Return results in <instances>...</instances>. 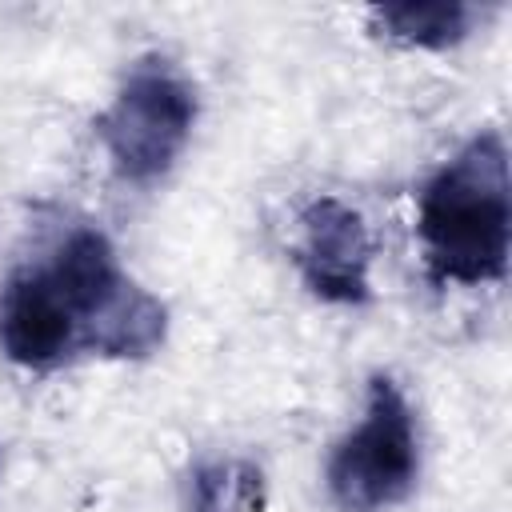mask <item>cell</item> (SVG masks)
I'll list each match as a JSON object with an SVG mask.
<instances>
[{
  "label": "cell",
  "instance_id": "cell-1",
  "mask_svg": "<svg viewBox=\"0 0 512 512\" xmlns=\"http://www.w3.org/2000/svg\"><path fill=\"white\" fill-rule=\"evenodd\" d=\"M416 232L436 284H492L508 272V148L496 128L472 136L420 192Z\"/></svg>",
  "mask_w": 512,
  "mask_h": 512
},
{
  "label": "cell",
  "instance_id": "cell-2",
  "mask_svg": "<svg viewBox=\"0 0 512 512\" xmlns=\"http://www.w3.org/2000/svg\"><path fill=\"white\" fill-rule=\"evenodd\" d=\"M36 268L76 336V352L148 356L164 340V304L128 280L100 228H72Z\"/></svg>",
  "mask_w": 512,
  "mask_h": 512
},
{
  "label": "cell",
  "instance_id": "cell-3",
  "mask_svg": "<svg viewBox=\"0 0 512 512\" xmlns=\"http://www.w3.org/2000/svg\"><path fill=\"white\" fill-rule=\"evenodd\" d=\"M420 476L416 420L388 376L368 380L360 424L328 456V492L340 512H380L400 504Z\"/></svg>",
  "mask_w": 512,
  "mask_h": 512
},
{
  "label": "cell",
  "instance_id": "cell-4",
  "mask_svg": "<svg viewBox=\"0 0 512 512\" xmlns=\"http://www.w3.org/2000/svg\"><path fill=\"white\" fill-rule=\"evenodd\" d=\"M192 124L196 88L188 76L164 56H144L132 64L112 108L100 116V140L124 180L148 184L176 164Z\"/></svg>",
  "mask_w": 512,
  "mask_h": 512
},
{
  "label": "cell",
  "instance_id": "cell-5",
  "mask_svg": "<svg viewBox=\"0 0 512 512\" xmlns=\"http://www.w3.org/2000/svg\"><path fill=\"white\" fill-rule=\"evenodd\" d=\"M296 264L304 284L332 304H364L372 296L368 264L372 240L364 216L336 196H312L300 208V248Z\"/></svg>",
  "mask_w": 512,
  "mask_h": 512
},
{
  "label": "cell",
  "instance_id": "cell-6",
  "mask_svg": "<svg viewBox=\"0 0 512 512\" xmlns=\"http://www.w3.org/2000/svg\"><path fill=\"white\" fill-rule=\"evenodd\" d=\"M476 8L460 0H428V4H376L368 12L372 28L388 40L416 48H448L468 36Z\"/></svg>",
  "mask_w": 512,
  "mask_h": 512
},
{
  "label": "cell",
  "instance_id": "cell-7",
  "mask_svg": "<svg viewBox=\"0 0 512 512\" xmlns=\"http://www.w3.org/2000/svg\"><path fill=\"white\" fill-rule=\"evenodd\" d=\"M232 492V468L228 464H200L192 468V508L196 512H224Z\"/></svg>",
  "mask_w": 512,
  "mask_h": 512
}]
</instances>
